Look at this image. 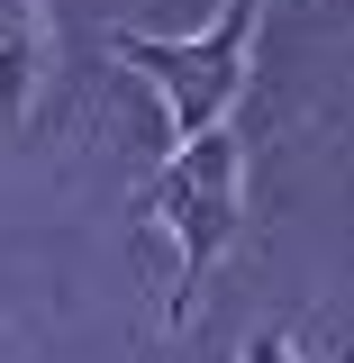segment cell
Listing matches in <instances>:
<instances>
[{
  "label": "cell",
  "mask_w": 354,
  "mask_h": 363,
  "mask_svg": "<svg viewBox=\"0 0 354 363\" xmlns=\"http://www.w3.org/2000/svg\"><path fill=\"white\" fill-rule=\"evenodd\" d=\"M236 209H245V155H236V136H227V128L182 136L173 164L136 191V255H145V272H155V300H164L173 327L191 318L209 264L227 255Z\"/></svg>",
  "instance_id": "6da1fadb"
},
{
  "label": "cell",
  "mask_w": 354,
  "mask_h": 363,
  "mask_svg": "<svg viewBox=\"0 0 354 363\" xmlns=\"http://www.w3.org/2000/svg\"><path fill=\"white\" fill-rule=\"evenodd\" d=\"M264 9L272 0H219V18L191 28V37H155V28H118L109 37V55L128 64L136 82H155L173 145L236 118V100L255 82V28H264Z\"/></svg>",
  "instance_id": "7a4b0ae2"
},
{
  "label": "cell",
  "mask_w": 354,
  "mask_h": 363,
  "mask_svg": "<svg viewBox=\"0 0 354 363\" xmlns=\"http://www.w3.org/2000/svg\"><path fill=\"white\" fill-rule=\"evenodd\" d=\"M45 82V0H0V128H28Z\"/></svg>",
  "instance_id": "3957f363"
},
{
  "label": "cell",
  "mask_w": 354,
  "mask_h": 363,
  "mask_svg": "<svg viewBox=\"0 0 354 363\" xmlns=\"http://www.w3.org/2000/svg\"><path fill=\"white\" fill-rule=\"evenodd\" d=\"M236 363H300V345L282 336V327H264V336H245V354Z\"/></svg>",
  "instance_id": "277c9868"
}]
</instances>
